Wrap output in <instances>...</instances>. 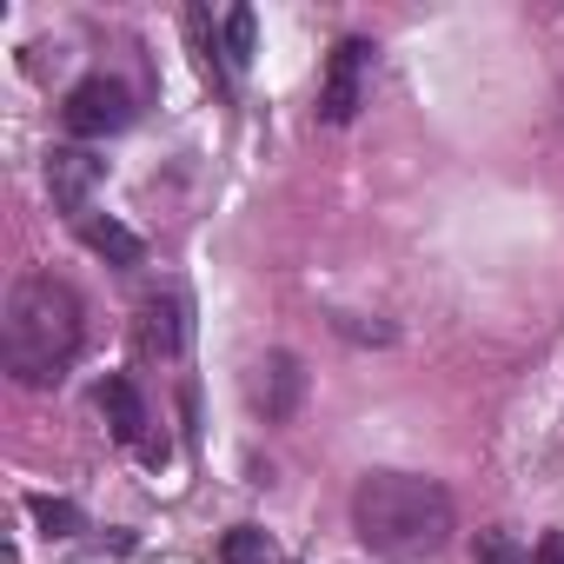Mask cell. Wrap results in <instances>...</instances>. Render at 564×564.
Segmentation results:
<instances>
[{
	"instance_id": "obj_10",
	"label": "cell",
	"mask_w": 564,
	"mask_h": 564,
	"mask_svg": "<svg viewBox=\"0 0 564 564\" xmlns=\"http://www.w3.org/2000/svg\"><path fill=\"white\" fill-rule=\"evenodd\" d=\"M219 564H279V551H272V538L259 524H232L219 538Z\"/></svg>"
},
{
	"instance_id": "obj_3",
	"label": "cell",
	"mask_w": 564,
	"mask_h": 564,
	"mask_svg": "<svg viewBox=\"0 0 564 564\" xmlns=\"http://www.w3.org/2000/svg\"><path fill=\"white\" fill-rule=\"evenodd\" d=\"M61 120H67V133H80V140H107V133H120V127L133 120V94H127L120 80L94 74V80H80V87L67 94Z\"/></svg>"
},
{
	"instance_id": "obj_8",
	"label": "cell",
	"mask_w": 564,
	"mask_h": 564,
	"mask_svg": "<svg viewBox=\"0 0 564 564\" xmlns=\"http://www.w3.org/2000/svg\"><path fill=\"white\" fill-rule=\"evenodd\" d=\"M74 232H80L100 259H113V265H140V259H147V239H140L133 226L107 219V213H80V219H74Z\"/></svg>"
},
{
	"instance_id": "obj_9",
	"label": "cell",
	"mask_w": 564,
	"mask_h": 564,
	"mask_svg": "<svg viewBox=\"0 0 564 564\" xmlns=\"http://www.w3.org/2000/svg\"><path fill=\"white\" fill-rule=\"evenodd\" d=\"M100 412H107V425H113L120 445H140V432H147V399H140V386H133L127 372L100 379Z\"/></svg>"
},
{
	"instance_id": "obj_5",
	"label": "cell",
	"mask_w": 564,
	"mask_h": 564,
	"mask_svg": "<svg viewBox=\"0 0 564 564\" xmlns=\"http://www.w3.org/2000/svg\"><path fill=\"white\" fill-rule=\"evenodd\" d=\"M246 399H252V412H265V419H293L300 399H306V366H300L293 352H265V359L246 372Z\"/></svg>"
},
{
	"instance_id": "obj_1",
	"label": "cell",
	"mask_w": 564,
	"mask_h": 564,
	"mask_svg": "<svg viewBox=\"0 0 564 564\" xmlns=\"http://www.w3.org/2000/svg\"><path fill=\"white\" fill-rule=\"evenodd\" d=\"M80 352V300L54 272H21L0 306V359L21 386H54Z\"/></svg>"
},
{
	"instance_id": "obj_7",
	"label": "cell",
	"mask_w": 564,
	"mask_h": 564,
	"mask_svg": "<svg viewBox=\"0 0 564 564\" xmlns=\"http://www.w3.org/2000/svg\"><path fill=\"white\" fill-rule=\"evenodd\" d=\"M186 333H193V319H186V300H180V293H153V300H140L133 339H140L147 359H180V352H186Z\"/></svg>"
},
{
	"instance_id": "obj_4",
	"label": "cell",
	"mask_w": 564,
	"mask_h": 564,
	"mask_svg": "<svg viewBox=\"0 0 564 564\" xmlns=\"http://www.w3.org/2000/svg\"><path fill=\"white\" fill-rule=\"evenodd\" d=\"M366 74H372V47L366 41H339L333 61H326V87H319V120L326 127H346L366 107Z\"/></svg>"
},
{
	"instance_id": "obj_14",
	"label": "cell",
	"mask_w": 564,
	"mask_h": 564,
	"mask_svg": "<svg viewBox=\"0 0 564 564\" xmlns=\"http://www.w3.org/2000/svg\"><path fill=\"white\" fill-rule=\"evenodd\" d=\"M531 564H564V531H544L538 538V557Z\"/></svg>"
},
{
	"instance_id": "obj_2",
	"label": "cell",
	"mask_w": 564,
	"mask_h": 564,
	"mask_svg": "<svg viewBox=\"0 0 564 564\" xmlns=\"http://www.w3.org/2000/svg\"><path fill=\"white\" fill-rule=\"evenodd\" d=\"M352 531L379 557H432L452 538V491L419 471H372L352 491Z\"/></svg>"
},
{
	"instance_id": "obj_11",
	"label": "cell",
	"mask_w": 564,
	"mask_h": 564,
	"mask_svg": "<svg viewBox=\"0 0 564 564\" xmlns=\"http://www.w3.org/2000/svg\"><path fill=\"white\" fill-rule=\"evenodd\" d=\"M219 67H226V74H246V67H252V8H232V14H226Z\"/></svg>"
},
{
	"instance_id": "obj_6",
	"label": "cell",
	"mask_w": 564,
	"mask_h": 564,
	"mask_svg": "<svg viewBox=\"0 0 564 564\" xmlns=\"http://www.w3.org/2000/svg\"><path fill=\"white\" fill-rule=\"evenodd\" d=\"M100 180H107V160H94L87 147H54V153H47V193H54V206H61V213H74V219H80Z\"/></svg>"
},
{
	"instance_id": "obj_13",
	"label": "cell",
	"mask_w": 564,
	"mask_h": 564,
	"mask_svg": "<svg viewBox=\"0 0 564 564\" xmlns=\"http://www.w3.org/2000/svg\"><path fill=\"white\" fill-rule=\"evenodd\" d=\"M471 551H478V564H531V557H524V544H518L511 531H478V544H471Z\"/></svg>"
},
{
	"instance_id": "obj_12",
	"label": "cell",
	"mask_w": 564,
	"mask_h": 564,
	"mask_svg": "<svg viewBox=\"0 0 564 564\" xmlns=\"http://www.w3.org/2000/svg\"><path fill=\"white\" fill-rule=\"evenodd\" d=\"M28 511H34V524H41L47 538H74V531H80V511H74L67 498H47V491H34V498H28Z\"/></svg>"
}]
</instances>
